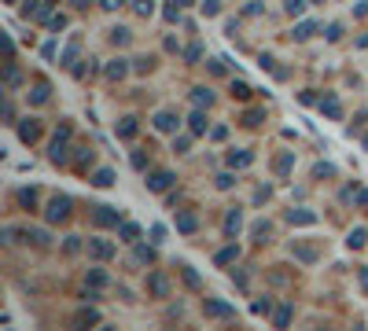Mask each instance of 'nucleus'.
<instances>
[{
    "mask_svg": "<svg viewBox=\"0 0 368 331\" xmlns=\"http://www.w3.org/2000/svg\"><path fill=\"white\" fill-rule=\"evenodd\" d=\"M70 207H74V202H70L67 195H56V199L48 202L45 218H48V221H67V218H70Z\"/></svg>",
    "mask_w": 368,
    "mask_h": 331,
    "instance_id": "1",
    "label": "nucleus"
},
{
    "mask_svg": "<svg viewBox=\"0 0 368 331\" xmlns=\"http://www.w3.org/2000/svg\"><path fill=\"white\" fill-rule=\"evenodd\" d=\"M67 140H70V125H63V129H59V136L56 140H52V151H48V159L52 162H67Z\"/></svg>",
    "mask_w": 368,
    "mask_h": 331,
    "instance_id": "2",
    "label": "nucleus"
},
{
    "mask_svg": "<svg viewBox=\"0 0 368 331\" xmlns=\"http://www.w3.org/2000/svg\"><path fill=\"white\" fill-rule=\"evenodd\" d=\"M96 225H103V228H118V225H122V213H118L114 207H96Z\"/></svg>",
    "mask_w": 368,
    "mask_h": 331,
    "instance_id": "3",
    "label": "nucleus"
},
{
    "mask_svg": "<svg viewBox=\"0 0 368 331\" xmlns=\"http://www.w3.org/2000/svg\"><path fill=\"white\" fill-rule=\"evenodd\" d=\"M155 129H159V133H177L181 118H177V114H169V111H162V114H155Z\"/></svg>",
    "mask_w": 368,
    "mask_h": 331,
    "instance_id": "4",
    "label": "nucleus"
},
{
    "mask_svg": "<svg viewBox=\"0 0 368 331\" xmlns=\"http://www.w3.org/2000/svg\"><path fill=\"white\" fill-rule=\"evenodd\" d=\"M37 136H41V125H37V118H26V122L19 125V140H22V144H33Z\"/></svg>",
    "mask_w": 368,
    "mask_h": 331,
    "instance_id": "5",
    "label": "nucleus"
},
{
    "mask_svg": "<svg viewBox=\"0 0 368 331\" xmlns=\"http://www.w3.org/2000/svg\"><path fill=\"white\" fill-rule=\"evenodd\" d=\"M169 184H174V173H169V170H159V173L148 177V188H151V192H166Z\"/></svg>",
    "mask_w": 368,
    "mask_h": 331,
    "instance_id": "6",
    "label": "nucleus"
},
{
    "mask_svg": "<svg viewBox=\"0 0 368 331\" xmlns=\"http://www.w3.org/2000/svg\"><path fill=\"white\" fill-rule=\"evenodd\" d=\"M203 309H206V316H236L232 305H229V302H217V298H206Z\"/></svg>",
    "mask_w": 368,
    "mask_h": 331,
    "instance_id": "7",
    "label": "nucleus"
},
{
    "mask_svg": "<svg viewBox=\"0 0 368 331\" xmlns=\"http://www.w3.org/2000/svg\"><path fill=\"white\" fill-rule=\"evenodd\" d=\"M236 258H240V247H236V239H232V247H225V250L214 254V265H217V269H225V265H232Z\"/></svg>",
    "mask_w": 368,
    "mask_h": 331,
    "instance_id": "8",
    "label": "nucleus"
},
{
    "mask_svg": "<svg viewBox=\"0 0 368 331\" xmlns=\"http://www.w3.org/2000/svg\"><path fill=\"white\" fill-rule=\"evenodd\" d=\"M240 228H243V213H240V210H229V218H225V236L236 239V236H240Z\"/></svg>",
    "mask_w": 368,
    "mask_h": 331,
    "instance_id": "9",
    "label": "nucleus"
},
{
    "mask_svg": "<svg viewBox=\"0 0 368 331\" xmlns=\"http://www.w3.org/2000/svg\"><path fill=\"white\" fill-rule=\"evenodd\" d=\"M148 287H151V295H155V298H166V295H169V284H166V276H162V273H155V276L148 280Z\"/></svg>",
    "mask_w": 368,
    "mask_h": 331,
    "instance_id": "10",
    "label": "nucleus"
},
{
    "mask_svg": "<svg viewBox=\"0 0 368 331\" xmlns=\"http://www.w3.org/2000/svg\"><path fill=\"white\" fill-rule=\"evenodd\" d=\"M287 221H291V225H313V221H317V213H309V210H291V213H287Z\"/></svg>",
    "mask_w": 368,
    "mask_h": 331,
    "instance_id": "11",
    "label": "nucleus"
},
{
    "mask_svg": "<svg viewBox=\"0 0 368 331\" xmlns=\"http://www.w3.org/2000/svg\"><path fill=\"white\" fill-rule=\"evenodd\" d=\"M125 74H129V67H125V59H114V63H111V67H107V78H111V81H122V78H125Z\"/></svg>",
    "mask_w": 368,
    "mask_h": 331,
    "instance_id": "12",
    "label": "nucleus"
},
{
    "mask_svg": "<svg viewBox=\"0 0 368 331\" xmlns=\"http://www.w3.org/2000/svg\"><path fill=\"white\" fill-rule=\"evenodd\" d=\"M313 33H317V22H298V26H295V41H309Z\"/></svg>",
    "mask_w": 368,
    "mask_h": 331,
    "instance_id": "13",
    "label": "nucleus"
},
{
    "mask_svg": "<svg viewBox=\"0 0 368 331\" xmlns=\"http://www.w3.org/2000/svg\"><path fill=\"white\" fill-rule=\"evenodd\" d=\"M321 111L328 114V118H343V111H339V99H335V96H328V99H321Z\"/></svg>",
    "mask_w": 368,
    "mask_h": 331,
    "instance_id": "14",
    "label": "nucleus"
},
{
    "mask_svg": "<svg viewBox=\"0 0 368 331\" xmlns=\"http://www.w3.org/2000/svg\"><path fill=\"white\" fill-rule=\"evenodd\" d=\"M195 228H199V225H195V218H192V213H181V218H177V232H184V236H192V232H195Z\"/></svg>",
    "mask_w": 368,
    "mask_h": 331,
    "instance_id": "15",
    "label": "nucleus"
},
{
    "mask_svg": "<svg viewBox=\"0 0 368 331\" xmlns=\"http://www.w3.org/2000/svg\"><path fill=\"white\" fill-rule=\"evenodd\" d=\"M188 122H192V133H195V136L206 133V114H203V111H192V118H188Z\"/></svg>",
    "mask_w": 368,
    "mask_h": 331,
    "instance_id": "16",
    "label": "nucleus"
},
{
    "mask_svg": "<svg viewBox=\"0 0 368 331\" xmlns=\"http://www.w3.org/2000/svg\"><path fill=\"white\" fill-rule=\"evenodd\" d=\"M92 184H96V188H111V184H114V173H111V170H96Z\"/></svg>",
    "mask_w": 368,
    "mask_h": 331,
    "instance_id": "17",
    "label": "nucleus"
},
{
    "mask_svg": "<svg viewBox=\"0 0 368 331\" xmlns=\"http://www.w3.org/2000/svg\"><path fill=\"white\" fill-rule=\"evenodd\" d=\"M140 239V228L137 225H122V243H137Z\"/></svg>",
    "mask_w": 368,
    "mask_h": 331,
    "instance_id": "18",
    "label": "nucleus"
},
{
    "mask_svg": "<svg viewBox=\"0 0 368 331\" xmlns=\"http://www.w3.org/2000/svg\"><path fill=\"white\" fill-rule=\"evenodd\" d=\"M133 133H137V118H122V125H118V136H125V140H129Z\"/></svg>",
    "mask_w": 368,
    "mask_h": 331,
    "instance_id": "19",
    "label": "nucleus"
},
{
    "mask_svg": "<svg viewBox=\"0 0 368 331\" xmlns=\"http://www.w3.org/2000/svg\"><path fill=\"white\" fill-rule=\"evenodd\" d=\"M92 247V254H96V258H111V254H114V247L111 243H100V239H96V243H89Z\"/></svg>",
    "mask_w": 368,
    "mask_h": 331,
    "instance_id": "20",
    "label": "nucleus"
},
{
    "mask_svg": "<svg viewBox=\"0 0 368 331\" xmlns=\"http://www.w3.org/2000/svg\"><path fill=\"white\" fill-rule=\"evenodd\" d=\"M192 99H195V107H210V99H214V96H210V88H195V92H192Z\"/></svg>",
    "mask_w": 368,
    "mask_h": 331,
    "instance_id": "21",
    "label": "nucleus"
},
{
    "mask_svg": "<svg viewBox=\"0 0 368 331\" xmlns=\"http://www.w3.org/2000/svg\"><path fill=\"white\" fill-rule=\"evenodd\" d=\"M365 239H368V232H365V228H353L346 243H350V247H365Z\"/></svg>",
    "mask_w": 368,
    "mask_h": 331,
    "instance_id": "22",
    "label": "nucleus"
},
{
    "mask_svg": "<svg viewBox=\"0 0 368 331\" xmlns=\"http://www.w3.org/2000/svg\"><path fill=\"white\" fill-rule=\"evenodd\" d=\"M74 321H77V324H100V313H92V309H82V313L74 316Z\"/></svg>",
    "mask_w": 368,
    "mask_h": 331,
    "instance_id": "23",
    "label": "nucleus"
},
{
    "mask_svg": "<svg viewBox=\"0 0 368 331\" xmlns=\"http://www.w3.org/2000/svg\"><path fill=\"white\" fill-rule=\"evenodd\" d=\"M19 202H22V207H30V210H33V202H37V192H33V188H22V192H19Z\"/></svg>",
    "mask_w": 368,
    "mask_h": 331,
    "instance_id": "24",
    "label": "nucleus"
},
{
    "mask_svg": "<svg viewBox=\"0 0 368 331\" xmlns=\"http://www.w3.org/2000/svg\"><path fill=\"white\" fill-rule=\"evenodd\" d=\"M251 159H254L251 151H240V155L232 151V155H229V162H232V166H251Z\"/></svg>",
    "mask_w": 368,
    "mask_h": 331,
    "instance_id": "25",
    "label": "nucleus"
},
{
    "mask_svg": "<svg viewBox=\"0 0 368 331\" xmlns=\"http://www.w3.org/2000/svg\"><path fill=\"white\" fill-rule=\"evenodd\" d=\"M188 147H192V136H174V151H177V155H184Z\"/></svg>",
    "mask_w": 368,
    "mask_h": 331,
    "instance_id": "26",
    "label": "nucleus"
},
{
    "mask_svg": "<svg viewBox=\"0 0 368 331\" xmlns=\"http://www.w3.org/2000/svg\"><path fill=\"white\" fill-rule=\"evenodd\" d=\"M287 321H291V309H287V305H284V309L273 316V324H276V328H287Z\"/></svg>",
    "mask_w": 368,
    "mask_h": 331,
    "instance_id": "27",
    "label": "nucleus"
},
{
    "mask_svg": "<svg viewBox=\"0 0 368 331\" xmlns=\"http://www.w3.org/2000/svg\"><path fill=\"white\" fill-rule=\"evenodd\" d=\"M33 104H45V99H48V85H33Z\"/></svg>",
    "mask_w": 368,
    "mask_h": 331,
    "instance_id": "28",
    "label": "nucleus"
},
{
    "mask_svg": "<svg viewBox=\"0 0 368 331\" xmlns=\"http://www.w3.org/2000/svg\"><path fill=\"white\" fill-rule=\"evenodd\" d=\"M306 11V0H287V15H302Z\"/></svg>",
    "mask_w": 368,
    "mask_h": 331,
    "instance_id": "29",
    "label": "nucleus"
},
{
    "mask_svg": "<svg viewBox=\"0 0 368 331\" xmlns=\"http://www.w3.org/2000/svg\"><path fill=\"white\" fill-rule=\"evenodd\" d=\"M111 41H114V45H125V41H129V30H125V26L111 30Z\"/></svg>",
    "mask_w": 368,
    "mask_h": 331,
    "instance_id": "30",
    "label": "nucleus"
},
{
    "mask_svg": "<svg viewBox=\"0 0 368 331\" xmlns=\"http://www.w3.org/2000/svg\"><path fill=\"white\" fill-rule=\"evenodd\" d=\"M151 239L155 243H166V225H151Z\"/></svg>",
    "mask_w": 368,
    "mask_h": 331,
    "instance_id": "31",
    "label": "nucleus"
},
{
    "mask_svg": "<svg viewBox=\"0 0 368 331\" xmlns=\"http://www.w3.org/2000/svg\"><path fill=\"white\" fill-rule=\"evenodd\" d=\"M89 284H92V287H103V284H107V276H103L100 269H92V273H89Z\"/></svg>",
    "mask_w": 368,
    "mask_h": 331,
    "instance_id": "32",
    "label": "nucleus"
},
{
    "mask_svg": "<svg viewBox=\"0 0 368 331\" xmlns=\"http://www.w3.org/2000/svg\"><path fill=\"white\" fill-rule=\"evenodd\" d=\"M133 8L140 11V15H151V11H155V4H151V0H133Z\"/></svg>",
    "mask_w": 368,
    "mask_h": 331,
    "instance_id": "33",
    "label": "nucleus"
},
{
    "mask_svg": "<svg viewBox=\"0 0 368 331\" xmlns=\"http://www.w3.org/2000/svg\"><path fill=\"white\" fill-rule=\"evenodd\" d=\"M232 96H240V99H247V96H251V88H247L243 81H232Z\"/></svg>",
    "mask_w": 368,
    "mask_h": 331,
    "instance_id": "34",
    "label": "nucleus"
},
{
    "mask_svg": "<svg viewBox=\"0 0 368 331\" xmlns=\"http://www.w3.org/2000/svg\"><path fill=\"white\" fill-rule=\"evenodd\" d=\"M181 269H184V284H188V287H199V276H195L188 265H181Z\"/></svg>",
    "mask_w": 368,
    "mask_h": 331,
    "instance_id": "35",
    "label": "nucleus"
},
{
    "mask_svg": "<svg viewBox=\"0 0 368 331\" xmlns=\"http://www.w3.org/2000/svg\"><path fill=\"white\" fill-rule=\"evenodd\" d=\"M217 11H221V8H217V0H203V15H210V19H214Z\"/></svg>",
    "mask_w": 368,
    "mask_h": 331,
    "instance_id": "36",
    "label": "nucleus"
},
{
    "mask_svg": "<svg viewBox=\"0 0 368 331\" xmlns=\"http://www.w3.org/2000/svg\"><path fill=\"white\" fill-rule=\"evenodd\" d=\"M269 309H273L269 298H266V302H254V313H258V316H269Z\"/></svg>",
    "mask_w": 368,
    "mask_h": 331,
    "instance_id": "37",
    "label": "nucleus"
},
{
    "mask_svg": "<svg viewBox=\"0 0 368 331\" xmlns=\"http://www.w3.org/2000/svg\"><path fill=\"white\" fill-rule=\"evenodd\" d=\"M339 37H343V26H339V22H332V26H328V41H339Z\"/></svg>",
    "mask_w": 368,
    "mask_h": 331,
    "instance_id": "38",
    "label": "nucleus"
},
{
    "mask_svg": "<svg viewBox=\"0 0 368 331\" xmlns=\"http://www.w3.org/2000/svg\"><path fill=\"white\" fill-rule=\"evenodd\" d=\"M232 184H236L232 173H221V177H217V188H232Z\"/></svg>",
    "mask_w": 368,
    "mask_h": 331,
    "instance_id": "39",
    "label": "nucleus"
},
{
    "mask_svg": "<svg viewBox=\"0 0 368 331\" xmlns=\"http://www.w3.org/2000/svg\"><path fill=\"white\" fill-rule=\"evenodd\" d=\"M137 258H140V261H151L155 250H151V247H137Z\"/></svg>",
    "mask_w": 368,
    "mask_h": 331,
    "instance_id": "40",
    "label": "nucleus"
},
{
    "mask_svg": "<svg viewBox=\"0 0 368 331\" xmlns=\"http://www.w3.org/2000/svg\"><path fill=\"white\" fill-rule=\"evenodd\" d=\"M77 250H82V239L70 236V239H67V254H77Z\"/></svg>",
    "mask_w": 368,
    "mask_h": 331,
    "instance_id": "41",
    "label": "nucleus"
},
{
    "mask_svg": "<svg viewBox=\"0 0 368 331\" xmlns=\"http://www.w3.org/2000/svg\"><path fill=\"white\" fill-rule=\"evenodd\" d=\"M313 173H317V177H335V166H317Z\"/></svg>",
    "mask_w": 368,
    "mask_h": 331,
    "instance_id": "42",
    "label": "nucleus"
},
{
    "mask_svg": "<svg viewBox=\"0 0 368 331\" xmlns=\"http://www.w3.org/2000/svg\"><path fill=\"white\" fill-rule=\"evenodd\" d=\"M125 0H100V8H107V11H114V8H122Z\"/></svg>",
    "mask_w": 368,
    "mask_h": 331,
    "instance_id": "43",
    "label": "nucleus"
},
{
    "mask_svg": "<svg viewBox=\"0 0 368 331\" xmlns=\"http://www.w3.org/2000/svg\"><path fill=\"white\" fill-rule=\"evenodd\" d=\"M276 170H280V173H287V170H291V155H284L280 162H276Z\"/></svg>",
    "mask_w": 368,
    "mask_h": 331,
    "instance_id": "44",
    "label": "nucleus"
},
{
    "mask_svg": "<svg viewBox=\"0 0 368 331\" xmlns=\"http://www.w3.org/2000/svg\"><path fill=\"white\" fill-rule=\"evenodd\" d=\"M199 56H203V52H199V48H195V45L188 48V52H184V59H188V63H195V59H199Z\"/></svg>",
    "mask_w": 368,
    "mask_h": 331,
    "instance_id": "45",
    "label": "nucleus"
},
{
    "mask_svg": "<svg viewBox=\"0 0 368 331\" xmlns=\"http://www.w3.org/2000/svg\"><path fill=\"white\" fill-rule=\"evenodd\" d=\"M254 236H258V239H261V236H269V225H266V221H258V225H254Z\"/></svg>",
    "mask_w": 368,
    "mask_h": 331,
    "instance_id": "46",
    "label": "nucleus"
},
{
    "mask_svg": "<svg viewBox=\"0 0 368 331\" xmlns=\"http://www.w3.org/2000/svg\"><path fill=\"white\" fill-rule=\"evenodd\" d=\"M361 287L368 291V269H361Z\"/></svg>",
    "mask_w": 368,
    "mask_h": 331,
    "instance_id": "47",
    "label": "nucleus"
},
{
    "mask_svg": "<svg viewBox=\"0 0 368 331\" xmlns=\"http://www.w3.org/2000/svg\"><path fill=\"white\" fill-rule=\"evenodd\" d=\"M358 202H361V207H368V192H361V195H358Z\"/></svg>",
    "mask_w": 368,
    "mask_h": 331,
    "instance_id": "48",
    "label": "nucleus"
},
{
    "mask_svg": "<svg viewBox=\"0 0 368 331\" xmlns=\"http://www.w3.org/2000/svg\"><path fill=\"white\" fill-rule=\"evenodd\" d=\"M313 4H321V0H313Z\"/></svg>",
    "mask_w": 368,
    "mask_h": 331,
    "instance_id": "49",
    "label": "nucleus"
},
{
    "mask_svg": "<svg viewBox=\"0 0 368 331\" xmlns=\"http://www.w3.org/2000/svg\"><path fill=\"white\" fill-rule=\"evenodd\" d=\"M8 4H15V0H8Z\"/></svg>",
    "mask_w": 368,
    "mask_h": 331,
    "instance_id": "50",
    "label": "nucleus"
}]
</instances>
